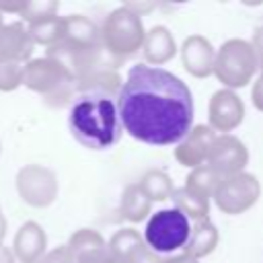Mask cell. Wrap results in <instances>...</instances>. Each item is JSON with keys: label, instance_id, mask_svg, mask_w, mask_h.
I'll return each instance as SVG.
<instances>
[{"label": "cell", "instance_id": "obj_1", "mask_svg": "<svg viewBox=\"0 0 263 263\" xmlns=\"http://www.w3.org/2000/svg\"><path fill=\"white\" fill-rule=\"evenodd\" d=\"M123 129L150 146H177L195 125L193 92L166 68L136 64L117 95Z\"/></svg>", "mask_w": 263, "mask_h": 263}, {"label": "cell", "instance_id": "obj_2", "mask_svg": "<svg viewBox=\"0 0 263 263\" xmlns=\"http://www.w3.org/2000/svg\"><path fill=\"white\" fill-rule=\"evenodd\" d=\"M74 138L90 150H107L121 138L123 125L117 101L99 95H80L68 115Z\"/></svg>", "mask_w": 263, "mask_h": 263}, {"label": "cell", "instance_id": "obj_3", "mask_svg": "<svg viewBox=\"0 0 263 263\" xmlns=\"http://www.w3.org/2000/svg\"><path fill=\"white\" fill-rule=\"evenodd\" d=\"M142 16L132 12L125 4L113 8L101 23V41L109 55L123 62L125 58L142 51L146 39Z\"/></svg>", "mask_w": 263, "mask_h": 263}, {"label": "cell", "instance_id": "obj_4", "mask_svg": "<svg viewBox=\"0 0 263 263\" xmlns=\"http://www.w3.org/2000/svg\"><path fill=\"white\" fill-rule=\"evenodd\" d=\"M257 74H259V64L251 41L234 37L218 47L214 76L224 88L228 90L245 88L247 84L255 82Z\"/></svg>", "mask_w": 263, "mask_h": 263}, {"label": "cell", "instance_id": "obj_5", "mask_svg": "<svg viewBox=\"0 0 263 263\" xmlns=\"http://www.w3.org/2000/svg\"><path fill=\"white\" fill-rule=\"evenodd\" d=\"M23 86L45 97V101L53 105L66 103L76 90L74 78L70 76L66 66L51 55L31 58L25 64Z\"/></svg>", "mask_w": 263, "mask_h": 263}, {"label": "cell", "instance_id": "obj_6", "mask_svg": "<svg viewBox=\"0 0 263 263\" xmlns=\"http://www.w3.org/2000/svg\"><path fill=\"white\" fill-rule=\"evenodd\" d=\"M191 220L177 208H164L154 212L146 220L144 240L152 253H175L185 249L191 236Z\"/></svg>", "mask_w": 263, "mask_h": 263}, {"label": "cell", "instance_id": "obj_7", "mask_svg": "<svg viewBox=\"0 0 263 263\" xmlns=\"http://www.w3.org/2000/svg\"><path fill=\"white\" fill-rule=\"evenodd\" d=\"M261 197V183L253 173H236L230 177H222L212 201L226 216H240L255 208Z\"/></svg>", "mask_w": 263, "mask_h": 263}, {"label": "cell", "instance_id": "obj_8", "mask_svg": "<svg viewBox=\"0 0 263 263\" xmlns=\"http://www.w3.org/2000/svg\"><path fill=\"white\" fill-rule=\"evenodd\" d=\"M14 187H16L18 197L35 210L49 208L58 199V193H60L58 175L49 166H43L37 162L25 164L16 171Z\"/></svg>", "mask_w": 263, "mask_h": 263}, {"label": "cell", "instance_id": "obj_9", "mask_svg": "<svg viewBox=\"0 0 263 263\" xmlns=\"http://www.w3.org/2000/svg\"><path fill=\"white\" fill-rule=\"evenodd\" d=\"M247 109L236 90L220 88L208 103V125L216 134H230L245 121Z\"/></svg>", "mask_w": 263, "mask_h": 263}, {"label": "cell", "instance_id": "obj_10", "mask_svg": "<svg viewBox=\"0 0 263 263\" xmlns=\"http://www.w3.org/2000/svg\"><path fill=\"white\" fill-rule=\"evenodd\" d=\"M205 164H210L220 177L242 173L249 164V148L234 134H218Z\"/></svg>", "mask_w": 263, "mask_h": 263}, {"label": "cell", "instance_id": "obj_11", "mask_svg": "<svg viewBox=\"0 0 263 263\" xmlns=\"http://www.w3.org/2000/svg\"><path fill=\"white\" fill-rule=\"evenodd\" d=\"M109 251L115 263H160L156 253H152L136 228L125 226L111 234Z\"/></svg>", "mask_w": 263, "mask_h": 263}, {"label": "cell", "instance_id": "obj_12", "mask_svg": "<svg viewBox=\"0 0 263 263\" xmlns=\"http://www.w3.org/2000/svg\"><path fill=\"white\" fill-rule=\"evenodd\" d=\"M216 47L212 45L210 39H205L199 33H193L183 39L179 53H181V64L187 74L193 78H208L214 74L216 66Z\"/></svg>", "mask_w": 263, "mask_h": 263}, {"label": "cell", "instance_id": "obj_13", "mask_svg": "<svg viewBox=\"0 0 263 263\" xmlns=\"http://www.w3.org/2000/svg\"><path fill=\"white\" fill-rule=\"evenodd\" d=\"M216 136L218 134L210 125H205V123L193 125L191 132L175 146V160L181 166L189 168V171L205 164Z\"/></svg>", "mask_w": 263, "mask_h": 263}, {"label": "cell", "instance_id": "obj_14", "mask_svg": "<svg viewBox=\"0 0 263 263\" xmlns=\"http://www.w3.org/2000/svg\"><path fill=\"white\" fill-rule=\"evenodd\" d=\"M66 249L74 263H115L109 251V240L99 230L78 228L70 234Z\"/></svg>", "mask_w": 263, "mask_h": 263}, {"label": "cell", "instance_id": "obj_15", "mask_svg": "<svg viewBox=\"0 0 263 263\" xmlns=\"http://www.w3.org/2000/svg\"><path fill=\"white\" fill-rule=\"evenodd\" d=\"M33 39L29 35L27 25L16 23H0V64L2 62H18L27 64L33 55Z\"/></svg>", "mask_w": 263, "mask_h": 263}, {"label": "cell", "instance_id": "obj_16", "mask_svg": "<svg viewBox=\"0 0 263 263\" xmlns=\"http://www.w3.org/2000/svg\"><path fill=\"white\" fill-rule=\"evenodd\" d=\"M12 253L18 263H39L47 253V234L35 220H27L18 226L12 238Z\"/></svg>", "mask_w": 263, "mask_h": 263}, {"label": "cell", "instance_id": "obj_17", "mask_svg": "<svg viewBox=\"0 0 263 263\" xmlns=\"http://www.w3.org/2000/svg\"><path fill=\"white\" fill-rule=\"evenodd\" d=\"M177 51H179V47H177L175 35L171 33L168 27L154 25L146 31V39H144V47H142L144 64L162 68L177 55Z\"/></svg>", "mask_w": 263, "mask_h": 263}, {"label": "cell", "instance_id": "obj_18", "mask_svg": "<svg viewBox=\"0 0 263 263\" xmlns=\"http://www.w3.org/2000/svg\"><path fill=\"white\" fill-rule=\"evenodd\" d=\"M121 84H123V78L119 74V64H107V66L97 68L82 80H78L76 90H80L82 95H99V97L117 99Z\"/></svg>", "mask_w": 263, "mask_h": 263}, {"label": "cell", "instance_id": "obj_19", "mask_svg": "<svg viewBox=\"0 0 263 263\" xmlns=\"http://www.w3.org/2000/svg\"><path fill=\"white\" fill-rule=\"evenodd\" d=\"M66 21V43L82 49H95L103 47L101 41V27H97L95 21H90L84 14H68Z\"/></svg>", "mask_w": 263, "mask_h": 263}, {"label": "cell", "instance_id": "obj_20", "mask_svg": "<svg viewBox=\"0 0 263 263\" xmlns=\"http://www.w3.org/2000/svg\"><path fill=\"white\" fill-rule=\"evenodd\" d=\"M119 216L129 224H140L152 216V201L138 183H132L123 189L119 199Z\"/></svg>", "mask_w": 263, "mask_h": 263}, {"label": "cell", "instance_id": "obj_21", "mask_svg": "<svg viewBox=\"0 0 263 263\" xmlns=\"http://www.w3.org/2000/svg\"><path fill=\"white\" fill-rule=\"evenodd\" d=\"M218 245H220V230L216 228V224L212 220H203V222L193 224L189 242L185 245L183 253H187L199 261L203 257H210Z\"/></svg>", "mask_w": 263, "mask_h": 263}, {"label": "cell", "instance_id": "obj_22", "mask_svg": "<svg viewBox=\"0 0 263 263\" xmlns=\"http://www.w3.org/2000/svg\"><path fill=\"white\" fill-rule=\"evenodd\" d=\"M171 199H173L175 208L179 212H183L189 220H193V222L210 220V201H212V197H205V195L195 193V191L187 189L185 185H181V187H175Z\"/></svg>", "mask_w": 263, "mask_h": 263}, {"label": "cell", "instance_id": "obj_23", "mask_svg": "<svg viewBox=\"0 0 263 263\" xmlns=\"http://www.w3.org/2000/svg\"><path fill=\"white\" fill-rule=\"evenodd\" d=\"M27 29H29V35H31L33 43L43 45L47 49L66 39V21H64V16H51V18H45L41 23L27 25Z\"/></svg>", "mask_w": 263, "mask_h": 263}, {"label": "cell", "instance_id": "obj_24", "mask_svg": "<svg viewBox=\"0 0 263 263\" xmlns=\"http://www.w3.org/2000/svg\"><path fill=\"white\" fill-rule=\"evenodd\" d=\"M140 189L148 195V199L154 203V201H166L171 199L173 191H175V185H173V179L168 177V173L160 171V168H150L146 171L140 181H138Z\"/></svg>", "mask_w": 263, "mask_h": 263}, {"label": "cell", "instance_id": "obj_25", "mask_svg": "<svg viewBox=\"0 0 263 263\" xmlns=\"http://www.w3.org/2000/svg\"><path fill=\"white\" fill-rule=\"evenodd\" d=\"M220 179L222 177L210 164H201V166L189 171V175L185 177V183L183 185L187 189L195 191V193H201L205 197H212L214 191H216V187H218V183H220Z\"/></svg>", "mask_w": 263, "mask_h": 263}, {"label": "cell", "instance_id": "obj_26", "mask_svg": "<svg viewBox=\"0 0 263 263\" xmlns=\"http://www.w3.org/2000/svg\"><path fill=\"white\" fill-rule=\"evenodd\" d=\"M58 10H60L58 0H27L21 12V18L27 25H33V23H41L45 18L58 16Z\"/></svg>", "mask_w": 263, "mask_h": 263}, {"label": "cell", "instance_id": "obj_27", "mask_svg": "<svg viewBox=\"0 0 263 263\" xmlns=\"http://www.w3.org/2000/svg\"><path fill=\"white\" fill-rule=\"evenodd\" d=\"M25 64L18 62H2L0 64V92H12L23 86Z\"/></svg>", "mask_w": 263, "mask_h": 263}, {"label": "cell", "instance_id": "obj_28", "mask_svg": "<svg viewBox=\"0 0 263 263\" xmlns=\"http://www.w3.org/2000/svg\"><path fill=\"white\" fill-rule=\"evenodd\" d=\"M39 263H74V261H72V257H70L66 245H62V247H55V249L47 251V253L41 257Z\"/></svg>", "mask_w": 263, "mask_h": 263}, {"label": "cell", "instance_id": "obj_29", "mask_svg": "<svg viewBox=\"0 0 263 263\" xmlns=\"http://www.w3.org/2000/svg\"><path fill=\"white\" fill-rule=\"evenodd\" d=\"M251 45H253L255 55H257V64H259V76H263V23L255 27L253 37H251Z\"/></svg>", "mask_w": 263, "mask_h": 263}, {"label": "cell", "instance_id": "obj_30", "mask_svg": "<svg viewBox=\"0 0 263 263\" xmlns=\"http://www.w3.org/2000/svg\"><path fill=\"white\" fill-rule=\"evenodd\" d=\"M251 103L259 113H263V76H257L251 86Z\"/></svg>", "mask_w": 263, "mask_h": 263}, {"label": "cell", "instance_id": "obj_31", "mask_svg": "<svg viewBox=\"0 0 263 263\" xmlns=\"http://www.w3.org/2000/svg\"><path fill=\"white\" fill-rule=\"evenodd\" d=\"M25 2L27 0H18V2H0V12L2 14H16L21 16L23 8H25Z\"/></svg>", "mask_w": 263, "mask_h": 263}, {"label": "cell", "instance_id": "obj_32", "mask_svg": "<svg viewBox=\"0 0 263 263\" xmlns=\"http://www.w3.org/2000/svg\"><path fill=\"white\" fill-rule=\"evenodd\" d=\"M125 6H127L132 12H136L138 16H144V12H148V10L154 8L152 2H125Z\"/></svg>", "mask_w": 263, "mask_h": 263}, {"label": "cell", "instance_id": "obj_33", "mask_svg": "<svg viewBox=\"0 0 263 263\" xmlns=\"http://www.w3.org/2000/svg\"><path fill=\"white\" fill-rule=\"evenodd\" d=\"M160 263H199V261L193 259V257L187 255V253H177V255H171V257L160 259Z\"/></svg>", "mask_w": 263, "mask_h": 263}, {"label": "cell", "instance_id": "obj_34", "mask_svg": "<svg viewBox=\"0 0 263 263\" xmlns=\"http://www.w3.org/2000/svg\"><path fill=\"white\" fill-rule=\"evenodd\" d=\"M0 263H18L16 257H14V253H12V249L6 247V245L0 247Z\"/></svg>", "mask_w": 263, "mask_h": 263}, {"label": "cell", "instance_id": "obj_35", "mask_svg": "<svg viewBox=\"0 0 263 263\" xmlns=\"http://www.w3.org/2000/svg\"><path fill=\"white\" fill-rule=\"evenodd\" d=\"M6 230H8V222H6V216L0 208V247L4 245V238H6Z\"/></svg>", "mask_w": 263, "mask_h": 263}, {"label": "cell", "instance_id": "obj_36", "mask_svg": "<svg viewBox=\"0 0 263 263\" xmlns=\"http://www.w3.org/2000/svg\"><path fill=\"white\" fill-rule=\"evenodd\" d=\"M2 18H4V14H2V12H0V23H4V21H2Z\"/></svg>", "mask_w": 263, "mask_h": 263}, {"label": "cell", "instance_id": "obj_37", "mask_svg": "<svg viewBox=\"0 0 263 263\" xmlns=\"http://www.w3.org/2000/svg\"><path fill=\"white\" fill-rule=\"evenodd\" d=\"M0 152H2V144H0Z\"/></svg>", "mask_w": 263, "mask_h": 263}]
</instances>
